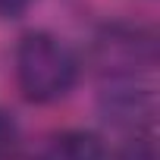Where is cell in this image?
Instances as JSON below:
<instances>
[{
  "label": "cell",
  "mask_w": 160,
  "mask_h": 160,
  "mask_svg": "<svg viewBox=\"0 0 160 160\" xmlns=\"http://www.w3.org/2000/svg\"><path fill=\"white\" fill-rule=\"evenodd\" d=\"M78 78L75 53L50 32H28L16 47V85L32 104H53Z\"/></svg>",
  "instance_id": "1"
},
{
  "label": "cell",
  "mask_w": 160,
  "mask_h": 160,
  "mask_svg": "<svg viewBox=\"0 0 160 160\" xmlns=\"http://www.w3.org/2000/svg\"><path fill=\"white\" fill-rule=\"evenodd\" d=\"M32 7V0H0V19H16Z\"/></svg>",
  "instance_id": "3"
},
{
  "label": "cell",
  "mask_w": 160,
  "mask_h": 160,
  "mask_svg": "<svg viewBox=\"0 0 160 160\" xmlns=\"http://www.w3.org/2000/svg\"><path fill=\"white\" fill-rule=\"evenodd\" d=\"M104 157H107L104 141L85 129L53 132L35 154V160H104Z\"/></svg>",
  "instance_id": "2"
}]
</instances>
